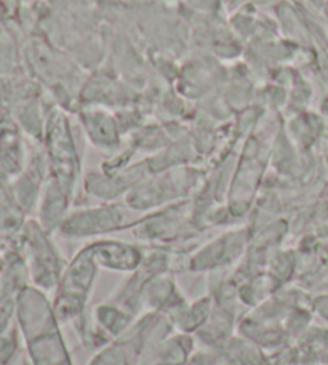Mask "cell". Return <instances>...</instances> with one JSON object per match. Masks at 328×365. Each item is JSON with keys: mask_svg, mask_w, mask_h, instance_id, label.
<instances>
[{"mask_svg": "<svg viewBox=\"0 0 328 365\" xmlns=\"http://www.w3.org/2000/svg\"><path fill=\"white\" fill-rule=\"evenodd\" d=\"M324 312H325V316L328 317V302L324 303Z\"/></svg>", "mask_w": 328, "mask_h": 365, "instance_id": "obj_1", "label": "cell"}]
</instances>
